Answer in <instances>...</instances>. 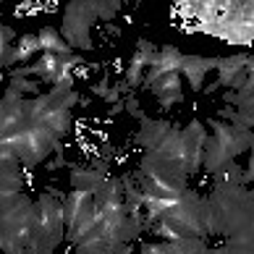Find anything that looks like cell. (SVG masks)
I'll return each mask as SVG.
<instances>
[{"label": "cell", "mask_w": 254, "mask_h": 254, "mask_svg": "<svg viewBox=\"0 0 254 254\" xmlns=\"http://www.w3.org/2000/svg\"><path fill=\"white\" fill-rule=\"evenodd\" d=\"M97 21V13H95V3H68L65 8V16H63V37L65 42L76 45L81 50H89L92 48V40H89V26Z\"/></svg>", "instance_id": "cell-1"}, {"label": "cell", "mask_w": 254, "mask_h": 254, "mask_svg": "<svg viewBox=\"0 0 254 254\" xmlns=\"http://www.w3.org/2000/svg\"><path fill=\"white\" fill-rule=\"evenodd\" d=\"M207 131L199 121H191L189 126L181 131V142H184V157H181V171L184 176H194L202 165V152L207 142Z\"/></svg>", "instance_id": "cell-2"}, {"label": "cell", "mask_w": 254, "mask_h": 254, "mask_svg": "<svg viewBox=\"0 0 254 254\" xmlns=\"http://www.w3.org/2000/svg\"><path fill=\"white\" fill-rule=\"evenodd\" d=\"M210 126H212L215 144H218L231 160L239 152H244V149H249V144H252L249 131H239V128H233L231 124H225V121H220V118H215V121L210 118Z\"/></svg>", "instance_id": "cell-3"}, {"label": "cell", "mask_w": 254, "mask_h": 254, "mask_svg": "<svg viewBox=\"0 0 254 254\" xmlns=\"http://www.w3.org/2000/svg\"><path fill=\"white\" fill-rule=\"evenodd\" d=\"M181 61L184 55L178 53L176 48H160L155 50V58L152 63H149V68L144 73V87H149V84H155L160 76H168V73H178V68H181Z\"/></svg>", "instance_id": "cell-4"}, {"label": "cell", "mask_w": 254, "mask_h": 254, "mask_svg": "<svg viewBox=\"0 0 254 254\" xmlns=\"http://www.w3.org/2000/svg\"><path fill=\"white\" fill-rule=\"evenodd\" d=\"M155 58V45L152 42H147V40H139L136 45V53H134V58H131L128 63V71H126V89L131 87H136L139 81H144V73L149 68V63H152Z\"/></svg>", "instance_id": "cell-5"}, {"label": "cell", "mask_w": 254, "mask_h": 254, "mask_svg": "<svg viewBox=\"0 0 254 254\" xmlns=\"http://www.w3.org/2000/svg\"><path fill=\"white\" fill-rule=\"evenodd\" d=\"M139 121H142V128H139V134H136V144L147 147L149 152H155V149L168 139V134L176 128L173 124H168V121H152L147 116H142Z\"/></svg>", "instance_id": "cell-6"}, {"label": "cell", "mask_w": 254, "mask_h": 254, "mask_svg": "<svg viewBox=\"0 0 254 254\" xmlns=\"http://www.w3.org/2000/svg\"><path fill=\"white\" fill-rule=\"evenodd\" d=\"M147 89H152V95L157 97L160 108L171 110V105H176L181 100V73H168V76H160L155 84H149Z\"/></svg>", "instance_id": "cell-7"}, {"label": "cell", "mask_w": 254, "mask_h": 254, "mask_svg": "<svg viewBox=\"0 0 254 254\" xmlns=\"http://www.w3.org/2000/svg\"><path fill=\"white\" fill-rule=\"evenodd\" d=\"M212 68H215V58H202V55H184L178 73H184V76L189 79L191 89H202L204 76H207Z\"/></svg>", "instance_id": "cell-8"}, {"label": "cell", "mask_w": 254, "mask_h": 254, "mask_svg": "<svg viewBox=\"0 0 254 254\" xmlns=\"http://www.w3.org/2000/svg\"><path fill=\"white\" fill-rule=\"evenodd\" d=\"M102 176L97 168H73L71 171V184L73 189H81V191H92L95 194V189L102 184Z\"/></svg>", "instance_id": "cell-9"}, {"label": "cell", "mask_w": 254, "mask_h": 254, "mask_svg": "<svg viewBox=\"0 0 254 254\" xmlns=\"http://www.w3.org/2000/svg\"><path fill=\"white\" fill-rule=\"evenodd\" d=\"M37 42H40V50H45V53H58V55H68L71 53L68 42H65L55 29H50V26H45V29L37 32Z\"/></svg>", "instance_id": "cell-10"}, {"label": "cell", "mask_w": 254, "mask_h": 254, "mask_svg": "<svg viewBox=\"0 0 254 254\" xmlns=\"http://www.w3.org/2000/svg\"><path fill=\"white\" fill-rule=\"evenodd\" d=\"M40 50V42H37V34H26L18 40V45H11V63H21L29 61L32 53Z\"/></svg>", "instance_id": "cell-11"}, {"label": "cell", "mask_w": 254, "mask_h": 254, "mask_svg": "<svg viewBox=\"0 0 254 254\" xmlns=\"http://www.w3.org/2000/svg\"><path fill=\"white\" fill-rule=\"evenodd\" d=\"M118 11H121L118 0H113V3H95V13H97V18H102V21H110Z\"/></svg>", "instance_id": "cell-12"}, {"label": "cell", "mask_w": 254, "mask_h": 254, "mask_svg": "<svg viewBox=\"0 0 254 254\" xmlns=\"http://www.w3.org/2000/svg\"><path fill=\"white\" fill-rule=\"evenodd\" d=\"M116 254H131V244H121V247L116 249Z\"/></svg>", "instance_id": "cell-13"}]
</instances>
